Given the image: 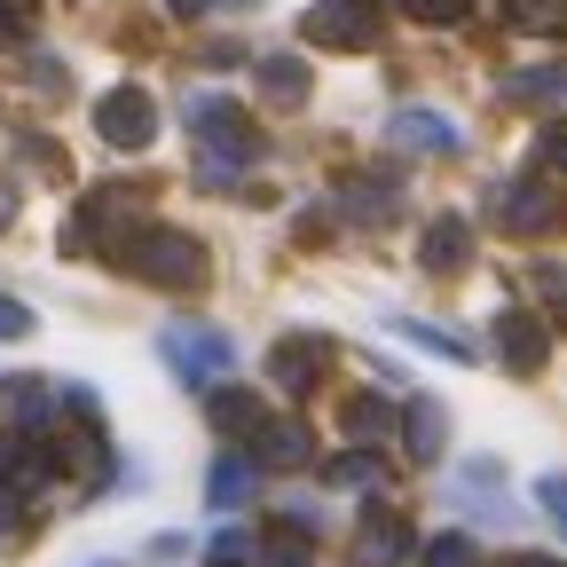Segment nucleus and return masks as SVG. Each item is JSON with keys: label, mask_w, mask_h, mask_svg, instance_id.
Here are the masks:
<instances>
[{"label": "nucleus", "mask_w": 567, "mask_h": 567, "mask_svg": "<svg viewBox=\"0 0 567 567\" xmlns=\"http://www.w3.org/2000/svg\"><path fill=\"white\" fill-rule=\"evenodd\" d=\"M354 551H363V567H394V559H410V528L394 513H371L363 536H354Z\"/></svg>", "instance_id": "9b49d317"}, {"label": "nucleus", "mask_w": 567, "mask_h": 567, "mask_svg": "<svg viewBox=\"0 0 567 567\" xmlns=\"http://www.w3.org/2000/svg\"><path fill=\"white\" fill-rule=\"evenodd\" d=\"M496 9H505L513 32H544V40L567 32V0H496Z\"/></svg>", "instance_id": "ddd939ff"}, {"label": "nucleus", "mask_w": 567, "mask_h": 567, "mask_svg": "<svg viewBox=\"0 0 567 567\" xmlns=\"http://www.w3.org/2000/svg\"><path fill=\"white\" fill-rule=\"evenodd\" d=\"M252 80H260V95L284 103V111H300V103H308V63H300V55H260V63H252Z\"/></svg>", "instance_id": "1a4fd4ad"}, {"label": "nucleus", "mask_w": 567, "mask_h": 567, "mask_svg": "<svg viewBox=\"0 0 567 567\" xmlns=\"http://www.w3.org/2000/svg\"><path fill=\"white\" fill-rule=\"evenodd\" d=\"M425 567H473V536H434V544H425Z\"/></svg>", "instance_id": "aec40b11"}, {"label": "nucleus", "mask_w": 567, "mask_h": 567, "mask_svg": "<svg viewBox=\"0 0 567 567\" xmlns=\"http://www.w3.org/2000/svg\"><path fill=\"white\" fill-rule=\"evenodd\" d=\"M331 481H339V488H386V457L347 450V457H331Z\"/></svg>", "instance_id": "f3484780"}, {"label": "nucleus", "mask_w": 567, "mask_h": 567, "mask_svg": "<svg viewBox=\"0 0 567 567\" xmlns=\"http://www.w3.org/2000/svg\"><path fill=\"white\" fill-rule=\"evenodd\" d=\"M9 213H17V197H9V189H0V221H9Z\"/></svg>", "instance_id": "7c9ffc66"}, {"label": "nucleus", "mask_w": 567, "mask_h": 567, "mask_svg": "<svg viewBox=\"0 0 567 567\" xmlns=\"http://www.w3.org/2000/svg\"><path fill=\"white\" fill-rule=\"evenodd\" d=\"M308 450H316L308 425H292V417H260L252 425V465H276L284 473V465H308Z\"/></svg>", "instance_id": "0eeeda50"}, {"label": "nucleus", "mask_w": 567, "mask_h": 567, "mask_svg": "<svg viewBox=\"0 0 567 567\" xmlns=\"http://www.w3.org/2000/svg\"><path fill=\"white\" fill-rule=\"evenodd\" d=\"M496 567H567V559H559V551H505Z\"/></svg>", "instance_id": "a878e982"}, {"label": "nucleus", "mask_w": 567, "mask_h": 567, "mask_svg": "<svg viewBox=\"0 0 567 567\" xmlns=\"http://www.w3.org/2000/svg\"><path fill=\"white\" fill-rule=\"evenodd\" d=\"M32 331V308H17V300H0V339H24Z\"/></svg>", "instance_id": "393cba45"}, {"label": "nucleus", "mask_w": 567, "mask_h": 567, "mask_svg": "<svg viewBox=\"0 0 567 567\" xmlns=\"http://www.w3.org/2000/svg\"><path fill=\"white\" fill-rule=\"evenodd\" d=\"M9 40H17V17H0V48H9Z\"/></svg>", "instance_id": "c85d7f7f"}, {"label": "nucleus", "mask_w": 567, "mask_h": 567, "mask_svg": "<svg viewBox=\"0 0 567 567\" xmlns=\"http://www.w3.org/2000/svg\"><path fill=\"white\" fill-rule=\"evenodd\" d=\"M536 505H544V513H551V520L567 528V473H551V481L536 488Z\"/></svg>", "instance_id": "b1692460"}, {"label": "nucleus", "mask_w": 567, "mask_h": 567, "mask_svg": "<svg viewBox=\"0 0 567 567\" xmlns=\"http://www.w3.org/2000/svg\"><path fill=\"white\" fill-rule=\"evenodd\" d=\"M386 425H394V410H386L379 394H354V402H347V434H354V442H379Z\"/></svg>", "instance_id": "a211bd4d"}, {"label": "nucleus", "mask_w": 567, "mask_h": 567, "mask_svg": "<svg viewBox=\"0 0 567 567\" xmlns=\"http://www.w3.org/2000/svg\"><path fill=\"white\" fill-rule=\"evenodd\" d=\"M496 354H505L513 379H536V371L551 363V331H544V316H536V308H505V316H496Z\"/></svg>", "instance_id": "39448f33"}, {"label": "nucleus", "mask_w": 567, "mask_h": 567, "mask_svg": "<svg viewBox=\"0 0 567 567\" xmlns=\"http://www.w3.org/2000/svg\"><path fill=\"white\" fill-rule=\"evenodd\" d=\"M213 567H252V536L221 528V536H213Z\"/></svg>", "instance_id": "5701e85b"}, {"label": "nucleus", "mask_w": 567, "mask_h": 567, "mask_svg": "<svg viewBox=\"0 0 567 567\" xmlns=\"http://www.w3.org/2000/svg\"><path fill=\"white\" fill-rule=\"evenodd\" d=\"M402 339H417L425 354H442V363H473V347L457 339V331H434V323H394Z\"/></svg>", "instance_id": "6ab92c4d"}, {"label": "nucleus", "mask_w": 567, "mask_h": 567, "mask_svg": "<svg viewBox=\"0 0 567 567\" xmlns=\"http://www.w3.org/2000/svg\"><path fill=\"white\" fill-rule=\"evenodd\" d=\"M9 465H17V442H0V473H9Z\"/></svg>", "instance_id": "cd10ccee"}, {"label": "nucleus", "mask_w": 567, "mask_h": 567, "mask_svg": "<svg viewBox=\"0 0 567 567\" xmlns=\"http://www.w3.org/2000/svg\"><path fill=\"white\" fill-rule=\"evenodd\" d=\"M402 17H417V24H457L465 17V0H394Z\"/></svg>", "instance_id": "412c9836"}, {"label": "nucleus", "mask_w": 567, "mask_h": 567, "mask_svg": "<svg viewBox=\"0 0 567 567\" xmlns=\"http://www.w3.org/2000/svg\"><path fill=\"white\" fill-rule=\"evenodd\" d=\"M473 260V237H465V221H434V229H425V268H465Z\"/></svg>", "instance_id": "2eb2a0df"}, {"label": "nucleus", "mask_w": 567, "mask_h": 567, "mask_svg": "<svg viewBox=\"0 0 567 567\" xmlns=\"http://www.w3.org/2000/svg\"><path fill=\"white\" fill-rule=\"evenodd\" d=\"M536 166H544V174H567V118H551V126H544V142H536Z\"/></svg>", "instance_id": "4be33fe9"}, {"label": "nucleus", "mask_w": 567, "mask_h": 567, "mask_svg": "<svg viewBox=\"0 0 567 567\" xmlns=\"http://www.w3.org/2000/svg\"><path fill=\"white\" fill-rule=\"evenodd\" d=\"M323 354H331V339H316V331H292L276 347V386H308L316 371H323Z\"/></svg>", "instance_id": "9d476101"}, {"label": "nucleus", "mask_w": 567, "mask_h": 567, "mask_svg": "<svg viewBox=\"0 0 567 567\" xmlns=\"http://www.w3.org/2000/svg\"><path fill=\"white\" fill-rule=\"evenodd\" d=\"M17 9H32V0H0V17H17Z\"/></svg>", "instance_id": "c756f323"}, {"label": "nucleus", "mask_w": 567, "mask_h": 567, "mask_svg": "<svg viewBox=\"0 0 567 567\" xmlns=\"http://www.w3.org/2000/svg\"><path fill=\"white\" fill-rule=\"evenodd\" d=\"M95 134L111 142V151H151V134H158V103L142 95V87H111L103 111H95Z\"/></svg>", "instance_id": "20e7f679"}, {"label": "nucleus", "mask_w": 567, "mask_h": 567, "mask_svg": "<svg viewBox=\"0 0 567 567\" xmlns=\"http://www.w3.org/2000/svg\"><path fill=\"white\" fill-rule=\"evenodd\" d=\"M205 496H213L221 513H237L245 496H252V457H221V465H213V481H205Z\"/></svg>", "instance_id": "dca6fc26"}, {"label": "nucleus", "mask_w": 567, "mask_h": 567, "mask_svg": "<svg viewBox=\"0 0 567 567\" xmlns=\"http://www.w3.org/2000/svg\"><path fill=\"white\" fill-rule=\"evenodd\" d=\"M205 417L221 425V434H252V425H260V394H245V386H213V394H205Z\"/></svg>", "instance_id": "f8f14e48"}, {"label": "nucleus", "mask_w": 567, "mask_h": 567, "mask_svg": "<svg viewBox=\"0 0 567 567\" xmlns=\"http://www.w3.org/2000/svg\"><path fill=\"white\" fill-rule=\"evenodd\" d=\"M213 9V0H174V17H205Z\"/></svg>", "instance_id": "bb28decb"}, {"label": "nucleus", "mask_w": 567, "mask_h": 567, "mask_svg": "<svg viewBox=\"0 0 567 567\" xmlns=\"http://www.w3.org/2000/svg\"><path fill=\"white\" fill-rule=\"evenodd\" d=\"M308 48H371L379 40V0H316L300 17Z\"/></svg>", "instance_id": "7ed1b4c3"}, {"label": "nucleus", "mask_w": 567, "mask_h": 567, "mask_svg": "<svg viewBox=\"0 0 567 567\" xmlns=\"http://www.w3.org/2000/svg\"><path fill=\"white\" fill-rule=\"evenodd\" d=\"M118 268L142 284H166V292H189V284H205V245L182 229H126Z\"/></svg>", "instance_id": "f257e3e1"}, {"label": "nucleus", "mask_w": 567, "mask_h": 567, "mask_svg": "<svg viewBox=\"0 0 567 567\" xmlns=\"http://www.w3.org/2000/svg\"><path fill=\"white\" fill-rule=\"evenodd\" d=\"M442 442H450V410H442V402H410V457L434 465Z\"/></svg>", "instance_id": "4468645a"}, {"label": "nucleus", "mask_w": 567, "mask_h": 567, "mask_svg": "<svg viewBox=\"0 0 567 567\" xmlns=\"http://www.w3.org/2000/svg\"><path fill=\"white\" fill-rule=\"evenodd\" d=\"M386 142H402V151H457V126L442 111H394L386 118Z\"/></svg>", "instance_id": "6e6552de"}, {"label": "nucleus", "mask_w": 567, "mask_h": 567, "mask_svg": "<svg viewBox=\"0 0 567 567\" xmlns=\"http://www.w3.org/2000/svg\"><path fill=\"white\" fill-rule=\"evenodd\" d=\"M158 347H166V363H174L189 386H213V379L229 371V339H221V331H182V323H174Z\"/></svg>", "instance_id": "423d86ee"}, {"label": "nucleus", "mask_w": 567, "mask_h": 567, "mask_svg": "<svg viewBox=\"0 0 567 567\" xmlns=\"http://www.w3.org/2000/svg\"><path fill=\"white\" fill-rule=\"evenodd\" d=\"M488 213H496L505 229H520V237H551V229L567 221V197H551L544 174H513V182L488 189Z\"/></svg>", "instance_id": "f03ea898"}]
</instances>
